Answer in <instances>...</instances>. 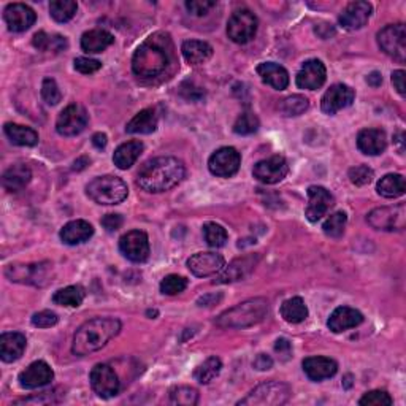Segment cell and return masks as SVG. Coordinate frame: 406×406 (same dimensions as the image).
Returning <instances> with one entry per match:
<instances>
[{
	"instance_id": "6da1fadb",
	"label": "cell",
	"mask_w": 406,
	"mask_h": 406,
	"mask_svg": "<svg viewBox=\"0 0 406 406\" xmlns=\"http://www.w3.org/2000/svg\"><path fill=\"white\" fill-rule=\"evenodd\" d=\"M171 60V40L167 33H154L137 48L132 70L139 78L153 80L167 70Z\"/></svg>"
},
{
	"instance_id": "7a4b0ae2",
	"label": "cell",
	"mask_w": 406,
	"mask_h": 406,
	"mask_svg": "<svg viewBox=\"0 0 406 406\" xmlns=\"http://www.w3.org/2000/svg\"><path fill=\"white\" fill-rule=\"evenodd\" d=\"M184 175L186 167L180 159L171 156H161L143 165L137 175V183L149 194H161V192L173 189L175 186L180 184L184 180Z\"/></svg>"
},
{
	"instance_id": "3957f363",
	"label": "cell",
	"mask_w": 406,
	"mask_h": 406,
	"mask_svg": "<svg viewBox=\"0 0 406 406\" xmlns=\"http://www.w3.org/2000/svg\"><path fill=\"white\" fill-rule=\"evenodd\" d=\"M121 330V322L114 318H95L82 324L73 336L72 353L75 356H87L100 351L114 338Z\"/></svg>"
},
{
	"instance_id": "277c9868",
	"label": "cell",
	"mask_w": 406,
	"mask_h": 406,
	"mask_svg": "<svg viewBox=\"0 0 406 406\" xmlns=\"http://www.w3.org/2000/svg\"><path fill=\"white\" fill-rule=\"evenodd\" d=\"M268 314V301L262 297L250 299L224 311L216 319L223 328H246L259 324Z\"/></svg>"
},
{
	"instance_id": "5b68a950",
	"label": "cell",
	"mask_w": 406,
	"mask_h": 406,
	"mask_svg": "<svg viewBox=\"0 0 406 406\" xmlns=\"http://www.w3.org/2000/svg\"><path fill=\"white\" fill-rule=\"evenodd\" d=\"M86 194L99 205H118L129 196L127 184L113 175L97 176L86 186Z\"/></svg>"
},
{
	"instance_id": "8992f818",
	"label": "cell",
	"mask_w": 406,
	"mask_h": 406,
	"mask_svg": "<svg viewBox=\"0 0 406 406\" xmlns=\"http://www.w3.org/2000/svg\"><path fill=\"white\" fill-rule=\"evenodd\" d=\"M291 388L281 381H267L254 388L250 394L238 402V405L250 406H278L291 398Z\"/></svg>"
},
{
	"instance_id": "52a82bcc",
	"label": "cell",
	"mask_w": 406,
	"mask_h": 406,
	"mask_svg": "<svg viewBox=\"0 0 406 406\" xmlns=\"http://www.w3.org/2000/svg\"><path fill=\"white\" fill-rule=\"evenodd\" d=\"M259 21L251 10H237L227 23V36L237 45H246L257 33Z\"/></svg>"
},
{
	"instance_id": "ba28073f",
	"label": "cell",
	"mask_w": 406,
	"mask_h": 406,
	"mask_svg": "<svg viewBox=\"0 0 406 406\" xmlns=\"http://www.w3.org/2000/svg\"><path fill=\"white\" fill-rule=\"evenodd\" d=\"M367 223L376 230H403L406 225V206L400 203L371 210L367 216Z\"/></svg>"
},
{
	"instance_id": "9c48e42d",
	"label": "cell",
	"mask_w": 406,
	"mask_h": 406,
	"mask_svg": "<svg viewBox=\"0 0 406 406\" xmlns=\"http://www.w3.org/2000/svg\"><path fill=\"white\" fill-rule=\"evenodd\" d=\"M378 45L388 56L400 62L406 59V29L403 24H389L378 32Z\"/></svg>"
},
{
	"instance_id": "30bf717a",
	"label": "cell",
	"mask_w": 406,
	"mask_h": 406,
	"mask_svg": "<svg viewBox=\"0 0 406 406\" xmlns=\"http://www.w3.org/2000/svg\"><path fill=\"white\" fill-rule=\"evenodd\" d=\"M87 122L89 114L86 108L80 105V103H72V105L62 109L58 116L56 130L62 137H75L80 135L87 127Z\"/></svg>"
},
{
	"instance_id": "8fae6325",
	"label": "cell",
	"mask_w": 406,
	"mask_h": 406,
	"mask_svg": "<svg viewBox=\"0 0 406 406\" xmlns=\"http://www.w3.org/2000/svg\"><path fill=\"white\" fill-rule=\"evenodd\" d=\"M92 390L100 398H112L119 394V378L116 371L107 363H97L89 375Z\"/></svg>"
},
{
	"instance_id": "7c38bea8",
	"label": "cell",
	"mask_w": 406,
	"mask_h": 406,
	"mask_svg": "<svg viewBox=\"0 0 406 406\" xmlns=\"http://www.w3.org/2000/svg\"><path fill=\"white\" fill-rule=\"evenodd\" d=\"M240 164H242V156L238 151L235 148L224 146L210 156L208 169L215 176L230 178L240 170Z\"/></svg>"
},
{
	"instance_id": "4fadbf2b",
	"label": "cell",
	"mask_w": 406,
	"mask_h": 406,
	"mask_svg": "<svg viewBox=\"0 0 406 406\" xmlns=\"http://www.w3.org/2000/svg\"><path fill=\"white\" fill-rule=\"evenodd\" d=\"M119 251L130 262L141 264L149 257V240L141 230H130L119 240Z\"/></svg>"
},
{
	"instance_id": "5bb4252c",
	"label": "cell",
	"mask_w": 406,
	"mask_h": 406,
	"mask_svg": "<svg viewBox=\"0 0 406 406\" xmlns=\"http://www.w3.org/2000/svg\"><path fill=\"white\" fill-rule=\"evenodd\" d=\"M48 262L45 264H29V265H9L5 270V274L10 278V281L15 283H24V284H33V286H43L46 284L48 270H50Z\"/></svg>"
},
{
	"instance_id": "9a60e30c",
	"label": "cell",
	"mask_w": 406,
	"mask_h": 406,
	"mask_svg": "<svg viewBox=\"0 0 406 406\" xmlns=\"http://www.w3.org/2000/svg\"><path fill=\"white\" fill-rule=\"evenodd\" d=\"M289 173V164L283 156H272L254 165L252 175L264 184H277Z\"/></svg>"
},
{
	"instance_id": "2e32d148",
	"label": "cell",
	"mask_w": 406,
	"mask_h": 406,
	"mask_svg": "<svg viewBox=\"0 0 406 406\" xmlns=\"http://www.w3.org/2000/svg\"><path fill=\"white\" fill-rule=\"evenodd\" d=\"M354 99V89L348 85H343V82H338V85L330 86L326 94L322 95L321 108L326 114H335L338 113L340 109H345L353 105Z\"/></svg>"
},
{
	"instance_id": "e0dca14e",
	"label": "cell",
	"mask_w": 406,
	"mask_h": 406,
	"mask_svg": "<svg viewBox=\"0 0 406 406\" xmlns=\"http://www.w3.org/2000/svg\"><path fill=\"white\" fill-rule=\"evenodd\" d=\"M308 205L305 215L309 223H318L324 218L330 208L335 205V198L322 186H309L308 188Z\"/></svg>"
},
{
	"instance_id": "ac0fdd59",
	"label": "cell",
	"mask_w": 406,
	"mask_h": 406,
	"mask_svg": "<svg viewBox=\"0 0 406 406\" xmlns=\"http://www.w3.org/2000/svg\"><path fill=\"white\" fill-rule=\"evenodd\" d=\"M225 267V259L216 252H197L188 259V268L198 278L216 274Z\"/></svg>"
},
{
	"instance_id": "d6986e66",
	"label": "cell",
	"mask_w": 406,
	"mask_h": 406,
	"mask_svg": "<svg viewBox=\"0 0 406 406\" xmlns=\"http://www.w3.org/2000/svg\"><path fill=\"white\" fill-rule=\"evenodd\" d=\"M54 371L53 368L48 365L43 360H37L31 363L24 371H21L18 376L19 386L23 389H38L48 386L53 381Z\"/></svg>"
},
{
	"instance_id": "ffe728a7",
	"label": "cell",
	"mask_w": 406,
	"mask_h": 406,
	"mask_svg": "<svg viewBox=\"0 0 406 406\" xmlns=\"http://www.w3.org/2000/svg\"><path fill=\"white\" fill-rule=\"evenodd\" d=\"M327 80V70L326 65L322 64L319 59H309L304 62V65L295 77L297 81V86L300 89H308V91H316L322 85H324Z\"/></svg>"
},
{
	"instance_id": "44dd1931",
	"label": "cell",
	"mask_w": 406,
	"mask_h": 406,
	"mask_svg": "<svg viewBox=\"0 0 406 406\" xmlns=\"http://www.w3.org/2000/svg\"><path fill=\"white\" fill-rule=\"evenodd\" d=\"M4 19L11 32H24L33 26L37 15L29 5L10 4L6 5V9L4 11Z\"/></svg>"
},
{
	"instance_id": "7402d4cb",
	"label": "cell",
	"mask_w": 406,
	"mask_h": 406,
	"mask_svg": "<svg viewBox=\"0 0 406 406\" xmlns=\"http://www.w3.org/2000/svg\"><path fill=\"white\" fill-rule=\"evenodd\" d=\"M373 6L368 2L349 4L340 15V26L346 31H359L368 23Z\"/></svg>"
},
{
	"instance_id": "603a6c76",
	"label": "cell",
	"mask_w": 406,
	"mask_h": 406,
	"mask_svg": "<svg viewBox=\"0 0 406 406\" xmlns=\"http://www.w3.org/2000/svg\"><path fill=\"white\" fill-rule=\"evenodd\" d=\"M259 262V256L256 254H250V256L235 259L229 267H224L219 274L216 283L227 284V283H235V281L245 279L247 274H250L254 268H256Z\"/></svg>"
},
{
	"instance_id": "cb8c5ba5",
	"label": "cell",
	"mask_w": 406,
	"mask_h": 406,
	"mask_svg": "<svg viewBox=\"0 0 406 406\" xmlns=\"http://www.w3.org/2000/svg\"><path fill=\"white\" fill-rule=\"evenodd\" d=\"M362 322H363V314L359 311V309L351 306H338L336 309H333L332 314H330L327 326L333 333H341L346 332L349 328L360 326Z\"/></svg>"
},
{
	"instance_id": "d4e9b609",
	"label": "cell",
	"mask_w": 406,
	"mask_h": 406,
	"mask_svg": "<svg viewBox=\"0 0 406 406\" xmlns=\"http://www.w3.org/2000/svg\"><path fill=\"white\" fill-rule=\"evenodd\" d=\"M304 371L311 381H324L336 375L338 363L328 357H308L304 360Z\"/></svg>"
},
{
	"instance_id": "484cf974",
	"label": "cell",
	"mask_w": 406,
	"mask_h": 406,
	"mask_svg": "<svg viewBox=\"0 0 406 406\" xmlns=\"http://www.w3.org/2000/svg\"><path fill=\"white\" fill-rule=\"evenodd\" d=\"M388 146L386 132L381 129H363L357 135V148L367 156L381 154Z\"/></svg>"
},
{
	"instance_id": "4316f807",
	"label": "cell",
	"mask_w": 406,
	"mask_h": 406,
	"mask_svg": "<svg viewBox=\"0 0 406 406\" xmlns=\"http://www.w3.org/2000/svg\"><path fill=\"white\" fill-rule=\"evenodd\" d=\"M27 340L19 332H6L0 335V359L6 363H11L24 354Z\"/></svg>"
},
{
	"instance_id": "83f0119b",
	"label": "cell",
	"mask_w": 406,
	"mask_h": 406,
	"mask_svg": "<svg viewBox=\"0 0 406 406\" xmlns=\"http://www.w3.org/2000/svg\"><path fill=\"white\" fill-rule=\"evenodd\" d=\"M59 235L65 245H81L94 235V227L85 219H77V221H70L62 227Z\"/></svg>"
},
{
	"instance_id": "f1b7e54d",
	"label": "cell",
	"mask_w": 406,
	"mask_h": 406,
	"mask_svg": "<svg viewBox=\"0 0 406 406\" xmlns=\"http://www.w3.org/2000/svg\"><path fill=\"white\" fill-rule=\"evenodd\" d=\"M256 70L262 81L277 91H284L289 86V73L283 65L274 64V62H262Z\"/></svg>"
},
{
	"instance_id": "f546056e",
	"label": "cell",
	"mask_w": 406,
	"mask_h": 406,
	"mask_svg": "<svg viewBox=\"0 0 406 406\" xmlns=\"http://www.w3.org/2000/svg\"><path fill=\"white\" fill-rule=\"evenodd\" d=\"M32 180V171L26 164H15L5 170L2 176L4 188L9 192L23 191Z\"/></svg>"
},
{
	"instance_id": "4dcf8cb0",
	"label": "cell",
	"mask_w": 406,
	"mask_h": 406,
	"mask_svg": "<svg viewBox=\"0 0 406 406\" xmlns=\"http://www.w3.org/2000/svg\"><path fill=\"white\" fill-rule=\"evenodd\" d=\"M143 149H144L143 143L139 140L122 143L121 146H118V149L114 151L113 162L118 169L127 170V169L132 167L137 161H139V157L141 156Z\"/></svg>"
},
{
	"instance_id": "1f68e13d",
	"label": "cell",
	"mask_w": 406,
	"mask_h": 406,
	"mask_svg": "<svg viewBox=\"0 0 406 406\" xmlns=\"http://www.w3.org/2000/svg\"><path fill=\"white\" fill-rule=\"evenodd\" d=\"M181 53L186 62L191 65H201L210 60L213 56V48L206 41L201 40H188L181 46Z\"/></svg>"
},
{
	"instance_id": "d6a6232c",
	"label": "cell",
	"mask_w": 406,
	"mask_h": 406,
	"mask_svg": "<svg viewBox=\"0 0 406 406\" xmlns=\"http://www.w3.org/2000/svg\"><path fill=\"white\" fill-rule=\"evenodd\" d=\"M113 41L114 37L109 32L102 29H92L82 33L81 48L82 51H86L89 54H95L105 51L108 46L113 45Z\"/></svg>"
},
{
	"instance_id": "836d02e7",
	"label": "cell",
	"mask_w": 406,
	"mask_h": 406,
	"mask_svg": "<svg viewBox=\"0 0 406 406\" xmlns=\"http://www.w3.org/2000/svg\"><path fill=\"white\" fill-rule=\"evenodd\" d=\"M156 129H157V116L154 113V109L146 108L141 109L140 113H137L134 118L127 122L126 132L148 135L156 132Z\"/></svg>"
},
{
	"instance_id": "e575fe53",
	"label": "cell",
	"mask_w": 406,
	"mask_h": 406,
	"mask_svg": "<svg viewBox=\"0 0 406 406\" xmlns=\"http://www.w3.org/2000/svg\"><path fill=\"white\" fill-rule=\"evenodd\" d=\"M4 130L5 135L10 139V141L13 144H16V146H36L38 143V134L31 127L9 122L5 124Z\"/></svg>"
},
{
	"instance_id": "d590c367",
	"label": "cell",
	"mask_w": 406,
	"mask_h": 406,
	"mask_svg": "<svg viewBox=\"0 0 406 406\" xmlns=\"http://www.w3.org/2000/svg\"><path fill=\"white\" fill-rule=\"evenodd\" d=\"M378 194L386 197V198H397L402 197L406 191L405 178L398 173H389L383 176L376 184Z\"/></svg>"
},
{
	"instance_id": "8d00e7d4",
	"label": "cell",
	"mask_w": 406,
	"mask_h": 406,
	"mask_svg": "<svg viewBox=\"0 0 406 406\" xmlns=\"http://www.w3.org/2000/svg\"><path fill=\"white\" fill-rule=\"evenodd\" d=\"M281 316L289 324H300L308 318V308L301 297H292L281 305Z\"/></svg>"
},
{
	"instance_id": "74e56055",
	"label": "cell",
	"mask_w": 406,
	"mask_h": 406,
	"mask_svg": "<svg viewBox=\"0 0 406 406\" xmlns=\"http://www.w3.org/2000/svg\"><path fill=\"white\" fill-rule=\"evenodd\" d=\"M85 289L81 286H68L59 289V291L53 295V301L60 306L78 308L82 304V300H85Z\"/></svg>"
},
{
	"instance_id": "f35d334b",
	"label": "cell",
	"mask_w": 406,
	"mask_h": 406,
	"mask_svg": "<svg viewBox=\"0 0 406 406\" xmlns=\"http://www.w3.org/2000/svg\"><path fill=\"white\" fill-rule=\"evenodd\" d=\"M32 43L40 51L59 53V51H64L67 48L65 37L58 36V33H51L50 36V33H46V32H37L36 36H33Z\"/></svg>"
},
{
	"instance_id": "ab89813d",
	"label": "cell",
	"mask_w": 406,
	"mask_h": 406,
	"mask_svg": "<svg viewBox=\"0 0 406 406\" xmlns=\"http://www.w3.org/2000/svg\"><path fill=\"white\" fill-rule=\"evenodd\" d=\"M223 368V362L218 357H208L203 363H201L194 371V380L201 384H210L215 378L219 376Z\"/></svg>"
},
{
	"instance_id": "60d3db41",
	"label": "cell",
	"mask_w": 406,
	"mask_h": 406,
	"mask_svg": "<svg viewBox=\"0 0 406 406\" xmlns=\"http://www.w3.org/2000/svg\"><path fill=\"white\" fill-rule=\"evenodd\" d=\"M78 5L73 0H54L50 4V13L51 18L58 23H67L75 15H77Z\"/></svg>"
},
{
	"instance_id": "b9f144b4",
	"label": "cell",
	"mask_w": 406,
	"mask_h": 406,
	"mask_svg": "<svg viewBox=\"0 0 406 406\" xmlns=\"http://www.w3.org/2000/svg\"><path fill=\"white\" fill-rule=\"evenodd\" d=\"M346 223H348L346 213L343 211L333 213V215H330L327 218V221L324 223V225H322V230H324L326 235L330 238H340L343 233H345Z\"/></svg>"
},
{
	"instance_id": "7bdbcfd3",
	"label": "cell",
	"mask_w": 406,
	"mask_h": 406,
	"mask_svg": "<svg viewBox=\"0 0 406 406\" xmlns=\"http://www.w3.org/2000/svg\"><path fill=\"white\" fill-rule=\"evenodd\" d=\"M309 107V102L305 95H291L279 103V109L284 116H300L304 114Z\"/></svg>"
},
{
	"instance_id": "ee69618b",
	"label": "cell",
	"mask_w": 406,
	"mask_h": 406,
	"mask_svg": "<svg viewBox=\"0 0 406 406\" xmlns=\"http://www.w3.org/2000/svg\"><path fill=\"white\" fill-rule=\"evenodd\" d=\"M170 402L173 405L194 406L198 403V392L189 386H176L170 390Z\"/></svg>"
},
{
	"instance_id": "f6af8a7d",
	"label": "cell",
	"mask_w": 406,
	"mask_h": 406,
	"mask_svg": "<svg viewBox=\"0 0 406 406\" xmlns=\"http://www.w3.org/2000/svg\"><path fill=\"white\" fill-rule=\"evenodd\" d=\"M203 237L206 240V243H208L211 247H223L227 242V230L221 224H216V223H206L203 225Z\"/></svg>"
},
{
	"instance_id": "bcb514c9",
	"label": "cell",
	"mask_w": 406,
	"mask_h": 406,
	"mask_svg": "<svg viewBox=\"0 0 406 406\" xmlns=\"http://www.w3.org/2000/svg\"><path fill=\"white\" fill-rule=\"evenodd\" d=\"M259 118L252 112H245L237 118L233 124V132L237 135H251L256 134L259 129Z\"/></svg>"
},
{
	"instance_id": "7dc6e473",
	"label": "cell",
	"mask_w": 406,
	"mask_h": 406,
	"mask_svg": "<svg viewBox=\"0 0 406 406\" xmlns=\"http://www.w3.org/2000/svg\"><path fill=\"white\" fill-rule=\"evenodd\" d=\"M188 287V279L184 277H178V274H169L165 277L161 283V292L165 295H178L184 292Z\"/></svg>"
},
{
	"instance_id": "c3c4849f",
	"label": "cell",
	"mask_w": 406,
	"mask_h": 406,
	"mask_svg": "<svg viewBox=\"0 0 406 406\" xmlns=\"http://www.w3.org/2000/svg\"><path fill=\"white\" fill-rule=\"evenodd\" d=\"M41 97L48 103V105H58L62 99V92L58 86V82L53 78H45L43 85H41Z\"/></svg>"
},
{
	"instance_id": "681fc988",
	"label": "cell",
	"mask_w": 406,
	"mask_h": 406,
	"mask_svg": "<svg viewBox=\"0 0 406 406\" xmlns=\"http://www.w3.org/2000/svg\"><path fill=\"white\" fill-rule=\"evenodd\" d=\"M359 403L363 406H390L394 400L386 390H370L360 398Z\"/></svg>"
},
{
	"instance_id": "f907efd6",
	"label": "cell",
	"mask_w": 406,
	"mask_h": 406,
	"mask_svg": "<svg viewBox=\"0 0 406 406\" xmlns=\"http://www.w3.org/2000/svg\"><path fill=\"white\" fill-rule=\"evenodd\" d=\"M375 178V171L368 165H357L349 170V180L356 186H367Z\"/></svg>"
},
{
	"instance_id": "816d5d0a",
	"label": "cell",
	"mask_w": 406,
	"mask_h": 406,
	"mask_svg": "<svg viewBox=\"0 0 406 406\" xmlns=\"http://www.w3.org/2000/svg\"><path fill=\"white\" fill-rule=\"evenodd\" d=\"M58 322H59L58 314L54 311H50V309H45V311H40L32 316V326L38 328H50L56 326Z\"/></svg>"
},
{
	"instance_id": "f5cc1de1",
	"label": "cell",
	"mask_w": 406,
	"mask_h": 406,
	"mask_svg": "<svg viewBox=\"0 0 406 406\" xmlns=\"http://www.w3.org/2000/svg\"><path fill=\"white\" fill-rule=\"evenodd\" d=\"M213 6H216V2H211V0H188L186 2V9L194 16L206 15Z\"/></svg>"
},
{
	"instance_id": "db71d44e",
	"label": "cell",
	"mask_w": 406,
	"mask_h": 406,
	"mask_svg": "<svg viewBox=\"0 0 406 406\" xmlns=\"http://www.w3.org/2000/svg\"><path fill=\"white\" fill-rule=\"evenodd\" d=\"M73 64H75V70H78L82 75H91L102 68L100 62L91 58H77Z\"/></svg>"
},
{
	"instance_id": "11a10c76",
	"label": "cell",
	"mask_w": 406,
	"mask_h": 406,
	"mask_svg": "<svg viewBox=\"0 0 406 406\" xmlns=\"http://www.w3.org/2000/svg\"><path fill=\"white\" fill-rule=\"evenodd\" d=\"M124 223V219L121 215H107L102 219V225L105 227L108 232H116L121 229V225Z\"/></svg>"
},
{
	"instance_id": "9f6ffc18",
	"label": "cell",
	"mask_w": 406,
	"mask_h": 406,
	"mask_svg": "<svg viewBox=\"0 0 406 406\" xmlns=\"http://www.w3.org/2000/svg\"><path fill=\"white\" fill-rule=\"evenodd\" d=\"M274 351H277V353L281 356V359L287 360L289 357H291V354H292V345H291V341L286 340V338L277 340V345H274Z\"/></svg>"
},
{
	"instance_id": "6f0895ef",
	"label": "cell",
	"mask_w": 406,
	"mask_h": 406,
	"mask_svg": "<svg viewBox=\"0 0 406 406\" xmlns=\"http://www.w3.org/2000/svg\"><path fill=\"white\" fill-rule=\"evenodd\" d=\"M252 367L259 371H267L273 367V359L267 354H259L252 362Z\"/></svg>"
},
{
	"instance_id": "680465c9",
	"label": "cell",
	"mask_w": 406,
	"mask_h": 406,
	"mask_svg": "<svg viewBox=\"0 0 406 406\" xmlns=\"http://www.w3.org/2000/svg\"><path fill=\"white\" fill-rule=\"evenodd\" d=\"M392 85L397 89V92L405 97V70H395L392 73Z\"/></svg>"
},
{
	"instance_id": "91938a15",
	"label": "cell",
	"mask_w": 406,
	"mask_h": 406,
	"mask_svg": "<svg viewBox=\"0 0 406 406\" xmlns=\"http://www.w3.org/2000/svg\"><path fill=\"white\" fill-rule=\"evenodd\" d=\"M221 300V295L216 297V295H203V297L198 299V306H211V305H216V301Z\"/></svg>"
},
{
	"instance_id": "94428289",
	"label": "cell",
	"mask_w": 406,
	"mask_h": 406,
	"mask_svg": "<svg viewBox=\"0 0 406 406\" xmlns=\"http://www.w3.org/2000/svg\"><path fill=\"white\" fill-rule=\"evenodd\" d=\"M107 143H108V139H107L105 134L99 132V134H95V135L92 137V144H94V146L97 148V149H103V148H105Z\"/></svg>"
},
{
	"instance_id": "6125c7cd",
	"label": "cell",
	"mask_w": 406,
	"mask_h": 406,
	"mask_svg": "<svg viewBox=\"0 0 406 406\" xmlns=\"http://www.w3.org/2000/svg\"><path fill=\"white\" fill-rule=\"evenodd\" d=\"M367 82L370 86H373V87H378V86H381L383 85V77H381V73L380 72H371L368 77H367Z\"/></svg>"
},
{
	"instance_id": "be15d7a7",
	"label": "cell",
	"mask_w": 406,
	"mask_h": 406,
	"mask_svg": "<svg viewBox=\"0 0 406 406\" xmlns=\"http://www.w3.org/2000/svg\"><path fill=\"white\" fill-rule=\"evenodd\" d=\"M89 161L87 157H80V159L75 161L73 164V170H82V169H86V165H89Z\"/></svg>"
},
{
	"instance_id": "e7e4bbea",
	"label": "cell",
	"mask_w": 406,
	"mask_h": 406,
	"mask_svg": "<svg viewBox=\"0 0 406 406\" xmlns=\"http://www.w3.org/2000/svg\"><path fill=\"white\" fill-rule=\"evenodd\" d=\"M403 139H405V134L403 132H398L395 137V143L400 144V153H403L405 148H403Z\"/></svg>"
},
{
	"instance_id": "03108f58",
	"label": "cell",
	"mask_w": 406,
	"mask_h": 406,
	"mask_svg": "<svg viewBox=\"0 0 406 406\" xmlns=\"http://www.w3.org/2000/svg\"><path fill=\"white\" fill-rule=\"evenodd\" d=\"M351 380H353V376H351V375H348V376L345 378V381H346V383H345V388H346V389H349L351 384H353V383H351Z\"/></svg>"
}]
</instances>
